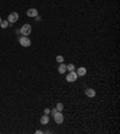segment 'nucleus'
Instances as JSON below:
<instances>
[{"mask_svg": "<svg viewBox=\"0 0 120 134\" xmlns=\"http://www.w3.org/2000/svg\"><path fill=\"white\" fill-rule=\"evenodd\" d=\"M21 34H22L23 36H29L30 33H31V26H30L29 23H26V24H23L22 28H21Z\"/></svg>", "mask_w": 120, "mask_h": 134, "instance_id": "1", "label": "nucleus"}, {"mask_svg": "<svg viewBox=\"0 0 120 134\" xmlns=\"http://www.w3.org/2000/svg\"><path fill=\"white\" fill-rule=\"evenodd\" d=\"M1 21H3V19H1V17H0V23H1Z\"/></svg>", "mask_w": 120, "mask_h": 134, "instance_id": "20", "label": "nucleus"}, {"mask_svg": "<svg viewBox=\"0 0 120 134\" xmlns=\"http://www.w3.org/2000/svg\"><path fill=\"white\" fill-rule=\"evenodd\" d=\"M18 18H19V15L17 13V12H11V13L8 15L7 21H8V23H10V24H13L15 22H17V21H18Z\"/></svg>", "mask_w": 120, "mask_h": 134, "instance_id": "4", "label": "nucleus"}, {"mask_svg": "<svg viewBox=\"0 0 120 134\" xmlns=\"http://www.w3.org/2000/svg\"><path fill=\"white\" fill-rule=\"evenodd\" d=\"M85 96L89 98H94L96 96V92H95V89L93 88H87L85 89Z\"/></svg>", "mask_w": 120, "mask_h": 134, "instance_id": "7", "label": "nucleus"}, {"mask_svg": "<svg viewBox=\"0 0 120 134\" xmlns=\"http://www.w3.org/2000/svg\"><path fill=\"white\" fill-rule=\"evenodd\" d=\"M42 133H43V132H42V130H40V129L36 130V134H42Z\"/></svg>", "mask_w": 120, "mask_h": 134, "instance_id": "18", "label": "nucleus"}, {"mask_svg": "<svg viewBox=\"0 0 120 134\" xmlns=\"http://www.w3.org/2000/svg\"><path fill=\"white\" fill-rule=\"evenodd\" d=\"M55 109H57V111H62L64 110V104L62 103H58L55 105Z\"/></svg>", "mask_w": 120, "mask_h": 134, "instance_id": "12", "label": "nucleus"}, {"mask_svg": "<svg viewBox=\"0 0 120 134\" xmlns=\"http://www.w3.org/2000/svg\"><path fill=\"white\" fill-rule=\"evenodd\" d=\"M55 112H57V109H51V112H49V114H51V115L52 116H53V115H54V114H55Z\"/></svg>", "mask_w": 120, "mask_h": 134, "instance_id": "16", "label": "nucleus"}, {"mask_svg": "<svg viewBox=\"0 0 120 134\" xmlns=\"http://www.w3.org/2000/svg\"><path fill=\"white\" fill-rule=\"evenodd\" d=\"M43 112L46 114V115H49V112H51V109H48V108H44Z\"/></svg>", "mask_w": 120, "mask_h": 134, "instance_id": "15", "label": "nucleus"}, {"mask_svg": "<svg viewBox=\"0 0 120 134\" xmlns=\"http://www.w3.org/2000/svg\"><path fill=\"white\" fill-rule=\"evenodd\" d=\"M53 119H54L55 123H58V124H61L62 122H64V115H62L61 111H57L53 115Z\"/></svg>", "mask_w": 120, "mask_h": 134, "instance_id": "3", "label": "nucleus"}, {"mask_svg": "<svg viewBox=\"0 0 120 134\" xmlns=\"http://www.w3.org/2000/svg\"><path fill=\"white\" fill-rule=\"evenodd\" d=\"M40 122H41V124H43V126H46V124H48V123H49V116L44 114V115L42 116V117H41Z\"/></svg>", "mask_w": 120, "mask_h": 134, "instance_id": "10", "label": "nucleus"}, {"mask_svg": "<svg viewBox=\"0 0 120 134\" xmlns=\"http://www.w3.org/2000/svg\"><path fill=\"white\" fill-rule=\"evenodd\" d=\"M37 15H39V11H37L35 7H31L26 11V16H28V17H34V18H35Z\"/></svg>", "mask_w": 120, "mask_h": 134, "instance_id": "6", "label": "nucleus"}, {"mask_svg": "<svg viewBox=\"0 0 120 134\" xmlns=\"http://www.w3.org/2000/svg\"><path fill=\"white\" fill-rule=\"evenodd\" d=\"M35 21H37V22H40V21H41V17H40L39 15H37L36 17H35Z\"/></svg>", "mask_w": 120, "mask_h": 134, "instance_id": "17", "label": "nucleus"}, {"mask_svg": "<svg viewBox=\"0 0 120 134\" xmlns=\"http://www.w3.org/2000/svg\"><path fill=\"white\" fill-rule=\"evenodd\" d=\"M55 59H57V62H58V63H62V62H64V57L59 54V56H57V58H55Z\"/></svg>", "mask_w": 120, "mask_h": 134, "instance_id": "14", "label": "nucleus"}, {"mask_svg": "<svg viewBox=\"0 0 120 134\" xmlns=\"http://www.w3.org/2000/svg\"><path fill=\"white\" fill-rule=\"evenodd\" d=\"M66 70L75 71V65H73V64H67V65H66Z\"/></svg>", "mask_w": 120, "mask_h": 134, "instance_id": "13", "label": "nucleus"}, {"mask_svg": "<svg viewBox=\"0 0 120 134\" xmlns=\"http://www.w3.org/2000/svg\"><path fill=\"white\" fill-rule=\"evenodd\" d=\"M18 41H19V44L22 45L23 47H29L30 45H31V40H30L28 36H23L22 35V36L18 39Z\"/></svg>", "mask_w": 120, "mask_h": 134, "instance_id": "2", "label": "nucleus"}, {"mask_svg": "<svg viewBox=\"0 0 120 134\" xmlns=\"http://www.w3.org/2000/svg\"><path fill=\"white\" fill-rule=\"evenodd\" d=\"M77 75H78V76H85V75H87V69H85V68L84 67H80V68H78V69H77Z\"/></svg>", "mask_w": 120, "mask_h": 134, "instance_id": "9", "label": "nucleus"}, {"mask_svg": "<svg viewBox=\"0 0 120 134\" xmlns=\"http://www.w3.org/2000/svg\"><path fill=\"white\" fill-rule=\"evenodd\" d=\"M8 26H10V23H8L7 19H3V21H1V23H0V27H1L3 29H6Z\"/></svg>", "mask_w": 120, "mask_h": 134, "instance_id": "11", "label": "nucleus"}, {"mask_svg": "<svg viewBox=\"0 0 120 134\" xmlns=\"http://www.w3.org/2000/svg\"><path fill=\"white\" fill-rule=\"evenodd\" d=\"M16 34H21V30H19V29H16Z\"/></svg>", "mask_w": 120, "mask_h": 134, "instance_id": "19", "label": "nucleus"}, {"mask_svg": "<svg viewBox=\"0 0 120 134\" xmlns=\"http://www.w3.org/2000/svg\"><path fill=\"white\" fill-rule=\"evenodd\" d=\"M58 73H59V74H65V73H66V64L64 63V62L59 64V67H58Z\"/></svg>", "mask_w": 120, "mask_h": 134, "instance_id": "8", "label": "nucleus"}, {"mask_svg": "<svg viewBox=\"0 0 120 134\" xmlns=\"http://www.w3.org/2000/svg\"><path fill=\"white\" fill-rule=\"evenodd\" d=\"M78 78V75H77L76 71H70L67 76H66V81L67 82H75Z\"/></svg>", "mask_w": 120, "mask_h": 134, "instance_id": "5", "label": "nucleus"}]
</instances>
